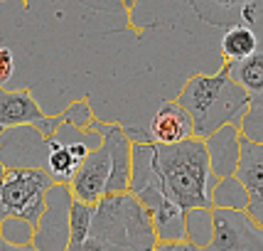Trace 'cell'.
<instances>
[{
    "instance_id": "cell-21",
    "label": "cell",
    "mask_w": 263,
    "mask_h": 251,
    "mask_svg": "<svg viewBox=\"0 0 263 251\" xmlns=\"http://www.w3.org/2000/svg\"><path fill=\"white\" fill-rule=\"evenodd\" d=\"M5 172H8V165H5V160H3V155H0V180H3Z\"/></svg>"
},
{
    "instance_id": "cell-1",
    "label": "cell",
    "mask_w": 263,
    "mask_h": 251,
    "mask_svg": "<svg viewBox=\"0 0 263 251\" xmlns=\"http://www.w3.org/2000/svg\"><path fill=\"white\" fill-rule=\"evenodd\" d=\"M217 183L206 138L192 136L180 143L133 140V192L158 187L187 212L214 209Z\"/></svg>"
},
{
    "instance_id": "cell-11",
    "label": "cell",
    "mask_w": 263,
    "mask_h": 251,
    "mask_svg": "<svg viewBox=\"0 0 263 251\" xmlns=\"http://www.w3.org/2000/svg\"><path fill=\"white\" fill-rule=\"evenodd\" d=\"M150 136L158 143H180L195 136V121L177 99H165L150 118Z\"/></svg>"
},
{
    "instance_id": "cell-19",
    "label": "cell",
    "mask_w": 263,
    "mask_h": 251,
    "mask_svg": "<svg viewBox=\"0 0 263 251\" xmlns=\"http://www.w3.org/2000/svg\"><path fill=\"white\" fill-rule=\"evenodd\" d=\"M12 71H15V55L8 45H0V89L10 81Z\"/></svg>"
},
{
    "instance_id": "cell-2",
    "label": "cell",
    "mask_w": 263,
    "mask_h": 251,
    "mask_svg": "<svg viewBox=\"0 0 263 251\" xmlns=\"http://www.w3.org/2000/svg\"><path fill=\"white\" fill-rule=\"evenodd\" d=\"M175 99L192 116L195 136L199 138H209L229 123L241 126L253 101L251 94L231 77L227 62L214 74H192Z\"/></svg>"
},
{
    "instance_id": "cell-9",
    "label": "cell",
    "mask_w": 263,
    "mask_h": 251,
    "mask_svg": "<svg viewBox=\"0 0 263 251\" xmlns=\"http://www.w3.org/2000/svg\"><path fill=\"white\" fill-rule=\"evenodd\" d=\"M199 23L227 30L234 25H256L263 17V0H190Z\"/></svg>"
},
{
    "instance_id": "cell-3",
    "label": "cell",
    "mask_w": 263,
    "mask_h": 251,
    "mask_svg": "<svg viewBox=\"0 0 263 251\" xmlns=\"http://www.w3.org/2000/svg\"><path fill=\"white\" fill-rule=\"evenodd\" d=\"M158 231L133 190L101 197L84 251H155Z\"/></svg>"
},
{
    "instance_id": "cell-17",
    "label": "cell",
    "mask_w": 263,
    "mask_h": 251,
    "mask_svg": "<svg viewBox=\"0 0 263 251\" xmlns=\"http://www.w3.org/2000/svg\"><path fill=\"white\" fill-rule=\"evenodd\" d=\"M246 205H249L246 190L236 180V175L221 177L214 187V207H241V209H246Z\"/></svg>"
},
{
    "instance_id": "cell-6",
    "label": "cell",
    "mask_w": 263,
    "mask_h": 251,
    "mask_svg": "<svg viewBox=\"0 0 263 251\" xmlns=\"http://www.w3.org/2000/svg\"><path fill=\"white\" fill-rule=\"evenodd\" d=\"M206 251H263V227L241 207H214Z\"/></svg>"
},
{
    "instance_id": "cell-4",
    "label": "cell",
    "mask_w": 263,
    "mask_h": 251,
    "mask_svg": "<svg viewBox=\"0 0 263 251\" xmlns=\"http://www.w3.org/2000/svg\"><path fill=\"white\" fill-rule=\"evenodd\" d=\"M54 183L57 180L47 168H37V165L8 168V172L0 180V251L17 249L3 231L5 219H20L30 224L34 231L45 212L47 194L54 187Z\"/></svg>"
},
{
    "instance_id": "cell-18",
    "label": "cell",
    "mask_w": 263,
    "mask_h": 251,
    "mask_svg": "<svg viewBox=\"0 0 263 251\" xmlns=\"http://www.w3.org/2000/svg\"><path fill=\"white\" fill-rule=\"evenodd\" d=\"M62 118H64V126H71V128H81V131H89L93 126V114H91V106H89V99H79V101H71L64 109L59 111Z\"/></svg>"
},
{
    "instance_id": "cell-16",
    "label": "cell",
    "mask_w": 263,
    "mask_h": 251,
    "mask_svg": "<svg viewBox=\"0 0 263 251\" xmlns=\"http://www.w3.org/2000/svg\"><path fill=\"white\" fill-rule=\"evenodd\" d=\"M96 217V205L84 200H71L69 209V251H84V244L91 234V224Z\"/></svg>"
},
{
    "instance_id": "cell-12",
    "label": "cell",
    "mask_w": 263,
    "mask_h": 251,
    "mask_svg": "<svg viewBox=\"0 0 263 251\" xmlns=\"http://www.w3.org/2000/svg\"><path fill=\"white\" fill-rule=\"evenodd\" d=\"M241 136H243L241 126L229 123L206 138L209 155H212V170H214L219 180L236 172V165H239L241 158Z\"/></svg>"
},
{
    "instance_id": "cell-8",
    "label": "cell",
    "mask_w": 263,
    "mask_h": 251,
    "mask_svg": "<svg viewBox=\"0 0 263 251\" xmlns=\"http://www.w3.org/2000/svg\"><path fill=\"white\" fill-rule=\"evenodd\" d=\"M71 187L69 183H54L47 194L45 212L32 231V249L62 251L69 249V209H71Z\"/></svg>"
},
{
    "instance_id": "cell-10",
    "label": "cell",
    "mask_w": 263,
    "mask_h": 251,
    "mask_svg": "<svg viewBox=\"0 0 263 251\" xmlns=\"http://www.w3.org/2000/svg\"><path fill=\"white\" fill-rule=\"evenodd\" d=\"M234 175L246 190V212L263 227V140L241 136V158Z\"/></svg>"
},
{
    "instance_id": "cell-14",
    "label": "cell",
    "mask_w": 263,
    "mask_h": 251,
    "mask_svg": "<svg viewBox=\"0 0 263 251\" xmlns=\"http://www.w3.org/2000/svg\"><path fill=\"white\" fill-rule=\"evenodd\" d=\"M261 45V37L256 34L253 25H234L221 34V57L224 62H239L256 52Z\"/></svg>"
},
{
    "instance_id": "cell-22",
    "label": "cell",
    "mask_w": 263,
    "mask_h": 251,
    "mask_svg": "<svg viewBox=\"0 0 263 251\" xmlns=\"http://www.w3.org/2000/svg\"><path fill=\"white\" fill-rule=\"evenodd\" d=\"M17 3H20V5H27V0H17Z\"/></svg>"
},
{
    "instance_id": "cell-5",
    "label": "cell",
    "mask_w": 263,
    "mask_h": 251,
    "mask_svg": "<svg viewBox=\"0 0 263 251\" xmlns=\"http://www.w3.org/2000/svg\"><path fill=\"white\" fill-rule=\"evenodd\" d=\"M91 128H96L101 133V143L79 165V170L71 177L69 187H71V194L77 200L99 205L101 197L108 194V183L114 177V136H111V123L93 121Z\"/></svg>"
},
{
    "instance_id": "cell-15",
    "label": "cell",
    "mask_w": 263,
    "mask_h": 251,
    "mask_svg": "<svg viewBox=\"0 0 263 251\" xmlns=\"http://www.w3.org/2000/svg\"><path fill=\"white\" fill-rule=\"evenodd\" d=\"M227 64H229L231 77L239 81L253 99H261L263 96V40L258 45V49L251 52L246 59L227 62Z\"/></svg>"
},
{
    "instance_id": "cell-7",
    "label": "cell",
    "mask_w": 263,
    "mask_h": 251,
    "mask_svg": "<svg viewBox=\"0 0 263 251\" xmlns=\"http://www.w3.org/2000/svg\"><path fill=\"white\" fill-rule=\"evenodd\" d=\"M37 126L45 138H52L64 126L62 114L47 116L30 89H0V136L8 128Z\"/></svg>"
},
{
    "instance_id": "cell-23",
    "label": "cell",
    "mask_w": 263,
    "mask_h": 251,
    "mask_svg": "<svg viewBox=\"0 0 263 251\" xmlns=\"http://www.w3.org/2000/svg\"><path fill=\"white\" fill-rule=\"evenodd\" d=\"M261 101H263V96H261Z\"/></svg>"
},
{
    "instance_id": "cell-20",
    "label": "cell",
    "mask_w": 263,
    "mask_h": 251,
    "mask_svg": "<svg viewBox=\"0 0 263 251\" xmlns=\"http://www.w3.org/2000/svg\"><path fill=\"white\" fill-rule=\"evenodd\" d=\"M140 3V0H121V5H123V10L128 12V17L133 15V10H136V5Z\"/></svg>"
},
{
    "instance_id": "cell-13",
    "label": "cell",
    "mask_w": 263,
    "mask_h": 251,
    "mask_svg": "<svg viewBox=\"0 0 263 251\" xmlns=\"http://www.w3.org/2000/svg\"><path fill=\"white\" fill-rule=\"evenodd\" d=\"M47 146H49V150H47V170L52 172V177L57 183H71V177L79 170L81 160L71 153L69 140L59 138L57 133V136L47 138Z\"/></svg>"
}]
</instances>
